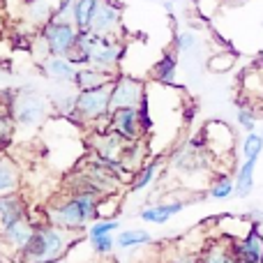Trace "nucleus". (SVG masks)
<instances>
[{"label":"nucleus","mask_w":263,"mask_h":263,"mask_svg":"<svg viewBox=\"0 0 263 263\" xmlns=\"http://www.w3.org/2000/svg\"><path fill=\"white\" fill-rule=\"evenodd\" d=\"M116 242H118V250H134V247H143L153 242V233L145 231V229H125V231L116 233Z\"/></svg>","instance_id":"412c9836"},{"label":"nucleus","mask_w":263,"mask_h":263,"mask_svg":"<svg viewBox=\"0 0 263 263\" xmlns=\"http://www.w3.org/2000/svg\"><path fill=\"white\" fill-rule=\"evenodd\" d=\"M14 129H16V123H14L12 114H3V118H0V139H3V143H9L14 136Z\"/></svg>","instance_id":"2f4dec72"},{"label":"nucleus","mask_w":263,"mask_h":263,"mask_svg":"<svg viewBox=\"0 0 263 263\" xmlns=\"http://www.w3.org/2000/svg\"><path fill=\"white\" fill-rule=\"evenodd\" d=\"M236 256H238V261L263 263V233H261L259 224H252V229H247L245 236L238 238Z\"/></svg>","instance_id":"f8f14e48"},{"label":"nucleus","mask_w":263,"mask_h":263,"mask_svg":"<svg viewBox=\"0 0 263 263\" xmlns=\"http://www.w3.org/2000/svg\"><path fill=\"white\" fill-rule=\"evenodd\" d=\"M35 229H37V224H32V219L28 215L16 219V222H12L9 227H3L0 229L3 231V247H7L9 252L21 254L26 250V245L30 242V238L35 236Z\"/></svg>","instance_id":"9d476101"},{"label":"nucleus","mask_w":263,"mask_h":263,"mask_svg":"<svg viewBox=\"0 0 263 263\" xmlns=\"http://www.w3.org/2000/svg\"><path fill=\"white\" fill-rule=\"evenodd\" d=\"M247 217H250V222L252 224H263V210H250V213H247Z\"/></svg>","instance_id":"473e14b6"},{"label":"nucleus","mask_w":263,"mask_h":263,"mask_svg":"<svg viewBox=\"0 0 263 263\" xmlns=\"http://www.w3.org/2000/svg\"><path fill=\"white\" fill-rule=\"evenodd\" d=\"M236 120L245 132H254L256 129V116H254V111H252L250 106H240V109H238Z\"/></svg>","instance_id":"7c9ffc66"},{"label":"nucleus","mask_w":263,"mask_h":263,"mask_svg":"<svg viewBox=\"0 0 263 263\" xmlns=\"http://www.w3.org/2000/svg\"><path fill=\"white\" fill-rule=\"evenodd\" d=\"M49 106L51 102L35 90L7 92V111L12 114L16 129H37L49 116Z\"/></svg>","instance_id":"20e7f679"},{"label":"nucleus","mask_w":263,"mask_h":263,"mask_svg":"<svg viewBox=\"0 0 263 263\" xmlns=\"http://www.w3.org/2000/svg\"><path fill=\"white\" fill-rule=\"evenodd\" d=\"M102 0H74V23L79 30H90L92 16Z\"/></svg>","instance_id":"b1692460"},{"label":"nucleus","mask_w":263,"mask_h":263,"mask_svg":"<svg viewBox=\"0 0 263 263\" xmlns=\"http://www.w3.org/2000/svg\"><path fill=\"white\" fill-rule=\"evenodd\" d=\"M162 7L166 9V12H171V9H173V0H162Z\"/></svg>","instance_id":"72a5a7b5"},{"label":"nucleus","mask_w":263,"mask_h":263,"mask_svg":"<svg viewBox=\"0 0 263 263\" xmlns=\"http://www.w3.org/2000/svg\"><path fill=\"white\" fill-rule=\"evenodd\" d=\"M125 55V42L123 37H109L100 35L95 30H81L74 51L69 58L81 67V65H92L97 69L118 74V65Z\"/></svg>","instance_id":"f03ea898"},{"label":"nucleus","mask_w":263,"mask_h":263,"mask_svg":"<svg viewBox=\"0 0 263 263\" xmlns=\"http://www.w3.org/2000/svg\"><path fill=\"white\" fill-rule=\"evenodd\" d=\"M231 196H236V178H231L229 173H219L208 187V199L227 201Z\"/></svg>","instance_id":"5701e85b"},{"label":"nucleus","mask_w":263,"mask_h":263,"mask_svg":"<svg viewBox=\"0 0 263 263\" xmlns=\"http://www.w3.org/2000/svg\"><path fill=\"white\" fill-rule=\"evenodd\" d=\"M90 30L109 37H123V5L118 0H102L92 16Z\"/></svg>","instance_id":"6e6552de"},{"label":"nucleus","mask_w":263,"mask_h":263,"mask_svg":"<svg viewBox=\"0 0 263 263\" xmlns=\"http://www.w3.org/2000/svg\"><path fill=\"white\" fill-rule=\"evenodd\" d=\"M187 205V201L182 199H171V201H164V203H153V205H145L143 210L139 213V219L148 224H166L171 217H176L178 213H182Z\"/></svg>","instance_id":"ddd939ff"},{"label":"nucleus","mask_w":263,"mask_h":263,"mask_svg":"<svg viewBox=\"0 0 263 263\" xmlns=\"http://www.w3.org/2000/svg\"><path fill=\"white\" fill-rule=\"evenodd\" d=\"M100 201L102 194L92 190H72L67 199L55 201L53 205L46 208L44 219L67 231L86 233L88 227L100 217Z\"/></svg>","instance_id":"f257e3e1"},{"label":"nucleus","mask_w":263,"mask_h":263,"mask_svg":"<svg viewBox=\"0 0 263 263\" xmlns=\"http://www.w3.org/2000/svg\"><path fill=\"white\" fill-rule=\"evenodd\" d=\"M256 164H259V157L242 159L240 168H238V176H236V196H238V199H245V196H250L252 190H254Z\"/></svg>","instance_id":"6ab92c4d"},{"label":"nucleus","mask_w":263,"mask_h":263,"mask_svg":"<svg viewBox=\"0 0 263 263\" xmlns=\"http://www.w3.org/2000/svg\"><path fill=\"white\" fill-rule=\"evenodd\" d=\"M203 261H210V263H227V261H238L236 256V242H213L208 247V252L203 254Z\"/></svg>","instance_id":"393cba45"},{"label":"nucleus","mask_w":263,"mask_h":263,"mask_svg":"<svg viewBox=\"0 0 263 263\" xmlns=\"http://www.w3.org/2000/svg\"><path fill=\"white\" fill-rule=\"evenodd\" d=\"M196 49V35L192 30H182L176 35V51L178 53H187V51Z\"/></svg>","instance_id":"c756f323"},{"label":"nucleus","mask_w":263,"mask_h":263,"mask_svg":"<svg viewBox=\"0 0 263 263\" xmlns=\"http://www.w3.org/2000/svg\"><path fill=\"white\" fill-rule=\"evenodd\" d=\"M79 233L67 231L63 227H55L51 222L37 224L35 236L26 245V250L18 254L21 261L28 263H49V261H60L74 245Z\"/></svg>","instance_id":"7ed1b4c3"},{"label":"nucleus","mask_w":263,"mask_h":263,"mask_svg":"<svg viewBox=\"0 0 263 263\" xmlns=\"http://www.w3.org/2000/svg\"><path fill=\"white\" fill-rule=\"evenodd\" d=\"M79 28L74 21H60V18H51L49 23H44L40 30V37L44 40L49 53L53 55H69L77 46L79 40Z\"/></svg>","instance_id":"423d86ee"},{"label":"nucleus","mask_w":263,"mask_h":263,"mask_svg":"<svg viewBox=\"0 0 263 263\" xmlns=\"http://www.w3.org/2000/svg\"><path fill=\"white\" fill-rule=\"evenodd\" d=\"M40 69L44 72V77H49L55 83H72L77 77L79 65L74 63L69 55H53L49 53L46 58L40 60Z\"/></svg>","instance_id":"9b49d317"},{"label":"nucleus","mask_w":263,"mask_h":263,"mask_svg":"<svg viewBox=\"0 0 263 263\" xmlns=\"http://www.w3.org/2000/svg\"><path fill=\"white\" fill-rule=\"evenodd\" d=\"M111 116V83L90 90H77V120L74 123L92 125Z\"/></svg>","instance_id":"39448f33"},{"label":"nucleus","mask_w":263,"mask_h":263,"mask_svg":"<svg viewBox=\"0 0 263 263\" xmlns=\"http://www.w3.org/2000/svg\"><path fill=\"white\" fill-rule=\"evenodd\" d=\"M92 247V252H95L97 256H109L114 254V250L118 247V242H116L114 233L111 236H100V238H92V240H88Z\"/></svg>","instance_id":"c85d7f7f"},{"label":"nucleus","mask_w":263,"mask_h":263,"mask_svg":"<svg viewBox=\"0 0 263 263\" xmlns=\"http://www.w3.org/2000/svg\"><path fill=\"white\" fill-rule=\"evenodd\" d=\"M159 171H162V159H153V162H148L145 166H141L139 171L134 173V180L129 182V190L141 192V190H145V187H150L159 178Z\"/></svg>","instance_id":"4be33fe9"},{"label":"nucleus","mask_w":263,"mask_h":263,"mask_svg":"<svg viewBox=\"0 0 263 263\" xmlns=\"http://www.w3.org/2000/svg\"><path fill=\"white\" fill-rule=\"evenodd\" d=\"M176 72H178V58H176V53L166 51V53H162V58L153 65V72L150 74H153V79L157 83H162V86H176Z\"/></svg>","instance_id":"f3484780"},{"label":"nucleus","mask_w":263,"mask_h":263,"mask_svg":"<svg viewBox=\"0 0 263 263\" xmlns=\"http://www.w3.org/2000/svg\"><path fill=\"white\" fill-rule=\"evenodd\" d=\"M21 217H26V203H23L21 194H3V199H0V229L9 227Z\"/></svg>","instance_id":"dca6fc26"},{"label":"nucleus","mask_w":263,"mask_h":263,"mask_svg":"<svg viewBox=\"0 0 263 263\" xmlns=\"http://www.w3.org/2000/svg\"><path fill=\"white\" fill-rule=\"evenodd\" d=\"M23 16H26V21H30L32 26L42 28L44 23L51 21L53 7H51L46 0H26V3H23Z\"/></svg>","instance_id":"aec40b11"},{"label":"nucleus","mask_w":263,"mask_h":263,"mask_svg":"<svg viewBox=\"0 0 263 263\" xmlns=\"http://www.w3.org/2000/svg\"><path fill=\"white\" fill-rule=\"evenodd\" d=\"M116 74L104 72V69H97L92 65H81L77 69V77H74L72 86L77 90H90V88H102V86H109L114 83Z\"/></svg>","instance_id":"4468645a"},{"label":"nucleus","mask_w":263,"mask_h":263,"mask_svg":"<svg viewBox=\"0 0 263 263\" xmlns=\"http://www.w3.org/2000/svg\"><path fill=\"white\" fill-rule=\"evenodd\" d=\"M120 229V222L116 217H97L95 222L88 227L86 231V238L88 240H92V238H100V236H111V233H116Z\"/></svg>","instance_id":"a878e982"},{"label":"nucleus","mask_w":263,"mask_h":263,"mask_svg":"<svg viewBox=\"0 0 263 263\" xmlns=\"http://www.w3.org/2000/svg\"><path fill=\"white\" fill-rule=\"evenodd\" d=\"M145 97H148L145 86L139 79L129 77V74H116L114 83H111V111L139 109Z\"/></svg>","instance_id":"0eeeda50"},{"label":"nucleus","mask_w":263,"mask_h":263,"mask_svg":"<svg viewBox=\"0 0 263 263\" xmlns=\"http://www.w3.org/2000/svg\"><path fill=\"white\" fill-rule=\"evenodd\" d=\"M233 65H236V53H227V51H222V53H215L208 58V69L215 74H222V72H229V69H233Z\"/></svg>","instance_id":"cd10ccee"},{"label":"nucleus","mask_w":263,"mask_h":263,"mask_svg":"<svg viewBox=\"0 0 263 263\" xmlns=\"http://www.w3.org/2000/svg\"><path fill=\"white\" fill-rule=\"evenodd\" d=\"M18 185H21L18 166L9 155H3L0 159V194H16Z\"/></svg>","instance_id":"a211bd4d"},{"label":"nucleus","mask_w":263,"mask_h":263,"mask_svg":"<svg viewBox=\"0 0 263 263\" xmlns=\"http://www.w3.org/2000/svg\"><path fill=\"white\" fill-rule=\"evenodd\" d=\"M240 153L242 159H250V157H261L263 153V134L259 132H245V139L240 143Z\"/></svg>","instance_id":"bb28decb"},{"label":"nucleus","mask_w":263,"mask_h":263,"mask_svg":"<svg viewBox=\"0 0 263 263\" xmlns=\"http://www.w3.org/2000/svg\"><path fill=\"white\" fill-rule=\"evenodd\" d=\"M109 129L118 132L125 141L134 143V141H141L148 132H145L143 123H141V114L139 109H118L111 111L109 116Z\"/></svg>","instance_id":"1a4fd4ad"},{"label":"nucleus","mask_w":263,"mask_h":263,"mask_svg":"<svg viewBox=\"0 0 263 263\" xmlns=\"http://www.w3.org/2000/svg\"><path fill=\"white\" fill-rule=\"evenodd\" d=\"M51 109L65 120H77V88L72 86V90L67 88H60V90H53L49 95Z\"/></svg>","instance_id":"2eb2a0df"}]
</instances>
